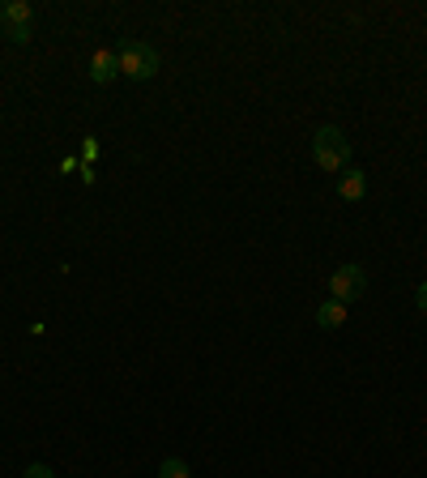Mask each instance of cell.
I'll return each instance as SVG.
<instances>
[{
	"instance_id": "7a4b0ae2",
	"label": "cell",
	"mask_w": 427,
	"mask_h": 478,
	"mask_svg": "<svg viewBox=\"0 0 427 478\" xmlns=\"http://www.w3.org/2000/svg\"><path fill=\"white\" fill-rule=\"evenodd\" d=\"M115 60H120V73L133 77V82H150L158 73V52L142 39H124L115 47Z\"/></svg>"
},
{
	"instance_id": "6da1fadb",
	"label": "cell",
	"mask_w": 427,
	"mask_h": 478,
	"mask_svg": "<svg viewBox=\"0 0 427 478\" xmlns=\"http://www.w3.org/2000/svg\"><path fill=\"white\" fill-rule=\"evenodd\" d=\"M313 158H316V167H325V171H346L351 167V137H346L342 128H333V124L316 128Z\"/></svg>"
},
{
	"instance_id": "30bf717a",
	"label": "cell",
	"mask_w": 427,
	"mask_h": 478,
	"mask_svg": "<svg viewBox=\"0 0 427 478\" xmlns=\"http://www.w3.org/2000/svg\"><path fill=\"white\" fill-rule=\"evenodd\" d=\"M414 299H419V308L427 312V282H419V295H414Z\"/></svg>"
},
{
	"instance_id": "ba28073f",
	"label": "cell",
	"mask_w": 427,
	"mask_h": 478,
	"mask_svg": "<svg viewBox=\"0 0 427 478\" xmlns=\"http://www.w3.org/2000/svg\"><path fill=\"white\" fill-rule=\"evenodd\" d=\"M158 478H193V474H188V465L180 457H167V462L158 465Z\"/></svg>"
},
{
	"instance_id": "9c48e42d",
	"label": "cell",
	"mask_w": 427,
	"mask_h": 478,
	"mask_svg": "<svg viewBox=\"0 0 427 478\" xmlns=\"http://www.w3.org/2000/svg\"><path fill=\"white\" fill-rule=\"evenodd\" d=\"M22 478H56V474H52L43 462H35V465H26V474H22Z\"/></svg>"
},
{
	"instance_id": "3957f363",
	"label": "cell",
	"mask_w": 427,
	"mask_h": 478,
	"mask_svg": "<svg viewBox=\"0 0 427 478\" xmlns=\"http://www.w3.org/2000/svg\"><path fill=\"white\" fill-rule=\"evenodd\" d=\"M329 291H333L329 299L355 304V299L368 291V274H363L359 265H342V269H333V274H329Z\"/></svg>"
},
{
	"instance_id": "52a82bcc",
	"label": "cell",
	"mask_w": 427,
	"mask_h": 478,
	"mask_svg": "<svg viewBox=\"0 0 427 478\" xmlns=\"http://www.w3.org/2000/svg\"><path fill=\"white\" fill-rule=\"evenodd\" d=\"M346 312H351V304H342V299H325V304L316 308V324H321V329H338V324L346 321Z\"/></svg>"
},
{
	"instance_id": "8992f818",
	"label": "cell",
	"mask_w": 427,
	"mask_h": 478,
	"mask_svg": "<svg viewBox=\"0 0 427 478\" xmlns=\"http://www.w3.org/2000/svg\"><path fill=\"white\" fill-rule=\"evenodd\" d=\"M363 193H368V180H363V171H342L338 175V197L342 201H363Z\"/></svg>"
},
{
	"instance_id": "277c9868",
	"label": "cell",
	"mask_w": 427,
	"mask_h": 478,
	"mask_svg": "<svg viewBox=\"0 0 427 478\" xmlns=\"http://www.w3.org/2000/svg\"><path fill=\"white\" fill-rule=\"evenodd\" d=\"M115 73H120V60H115V52H112V47H99V52L90 56V82L107 85Z\"/></svg>"
},
{
	"instance_id": "5b68a950",
	"label": "cell",
	"mask_w": 427,
	"mask_h": 478,
	"mask_svg": "<svg viewBox=\"0 0 427 478\" xmlns=\"http://www.w3.org/2000/svg\"><path fill=\"white\" fill-rule=\"evenodd\" d=\"M30 22H35V9H30L26 0H5V5H0V26L5 30L30 26Z\"/></svg>"
}]
</instances>
